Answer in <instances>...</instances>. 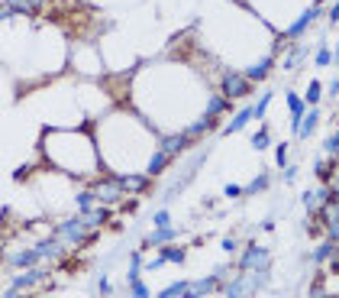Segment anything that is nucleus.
Here are the masks:
<instances>
[{"label":"nucleus","instance_id":"nucleus-1","mask_svg":"<svg viewBox=\"0 0 339 298\" xmlns=\"http://www.w3.org/2000/svg\"><path fill=\"white\" fill-rule=\"evenodd\" d=\"M249 91V78L246 75H239V71H230V75H223V94L230 97H242Z\"/></svg>","mask_w":339,"mask_h":298},{"label":"nucleus","instance_id":"nucleus-2","mask_svg":"<svg viewBox=\"0 0 339 298\" xmlns=\"http://www.w3.org/2000/svg\"><path fill=\"white\" fill-rule=\"evenodd\" d=\"M333 201V191L330 188H323V191H307L304 195V204H310V211H316V214H323V208Z\"/></svg>","mask_w":339,"mask_h":298},{"label":"nucleus","instance_id":"nucleus-3","mask_svg":"<svg viewBox=\"0 0 339 298\" xmlns=\"http://www.w3.org/2000/svg\"><path fill=\"white\" fill-rule=\"evenodd\" d=\"M265 263H268V253H265V250H259V246H249L246 259H239V266H242V269H252V266H265Z\"/></svg>","mask_w":339,"mask_h":298},{"label":"nucleus","instance_id":"nucleus-4","mask_svg":"<svg viewBox=\"0 0 339 298\" xmlns=\"http://www.w3.org/2000/svg\"><path fill=\"white\" fill-rule=\"evenodd\" d=\"M230 107H233V104H230V97H226V94H216V97H210V104H207V114H204V117L216 120L220 114H223V110H230Z\"/></svg>","mask_w":339,"mask_h":298},{"label":"nucleus","instance_id":"nucleus-5","mask_svg":"<svg viewBox=\"0 0 339 298\" xmlns=\"http://www.w3.org/2000/svg\"><path fill=\"white\" fill-rule=\"evenodd\" d=\"M187 140H191V136H184V133L165 136V140H162V149H165V152H168V156H175V152H181V149L187 146Z\"/></svg>","mask_w":339,"mask_h":298},{"label":"nucleus","instance_id":"nucleus-6","mask_svg":"<svg viewBox=\"0 0 339 298\" xmlns=\"http://www.w3.org/2000/svg\"><path fill=\"white\" fill-rule=\"evenodd\" d=\"M120 185H123V191H146L149 175H126V179H120Z\"/></svg>","mask_w":339,"mask_h":298},{"label":"nucleus","instance_id":"nucleus-7","mask_svg":"<svg viewBox=\"0 0 339 298\" xmlns=\"http://www.w3.org/2000/svg\"><path fill=\"white\" fill-rule=\"evenodd\" d=\"M120 191H123V185H120V179L113 181V185H97V188H94V195L97 198H104V201H116V198H120Z\"/></svg>","mask_w":339,"mask_h":298},{"label":"nucleus","instance_id":"nucleus-8","mask_svg":"<svg viewBox=\"0 0 339 298\" xmlns=\"http://www.w3.org/2000/svg\"><path fill=\"white\" fill-rule=\"evenodd\" d=\"M313 13H316V7L304 10V13H301V20H297V23H294L291 30H287V36H291V39H294V36H301V32L307 30V23H310V20H313Z\"/></svg>","mask_w":339,"mask_h":298},{"label":"nucleus","instance_id":"nucleus-9","mask_svg":"<svg viewBox=\"0 0 339 298\" xmlns=\"http://www.w3.org/2000/svg\"><path fill=\"white\" fill-rule=\"evenodd\" d=\"M7 7L13 10V13H36L39 0H7Z\"/></svg>","mask_w":339,"mask_h":298},{"label":"nucleus","instance_id":"nucleus-10","mask_svg":"<svg viewBox=\"0 0 339 298\" xmlns=\"http://www.w3.org/2000/svg\"><path fill=\"white\" fill-rule=\"evenodd\" d=\"M158 263H184V250L181 246H165L158 253Z\"/></svg>","mask_w":339,"mask_h":298},{"label":"nucleus","instance_id":"nucleus-11","mask_svg":"<svg viewBox=\"0 0 339 298\" xmlns=\"http://www.w3.org/2000/svg\"><path fill=\"white\" fill-rule=\"evenodd\" d=\"M168 240H175V230H171V227H158V230H155V234L146 240V243H149V246H158V243H168Z\"/></svg>","mask_w":339,"mask_h":298},{"label":"nucleus","instance_id":"nucleus-12","mask_svg":"<svg viewBox=\"0 0 339 298\" xmlns=\"http://www.w3.org/2000/svg\"><path fill=\"white\" fill-rule=\"evenodd\" d=\"M287 104H291V114H294V126H301V120H304V104H307V101H301L297 94H287Z\"/></svg>","mask_w":339,"mask_h":298},{"label":"nucleus","instance_id":"nucleus-13","mask_svg":"<svg viewBox=\"0 0 339 298\" xmlns=\"http://www.w3.org/2000/svg\"><path fill=\"white\" fill-rule=\"evenodd\" d=\"M165 165H168V152H165V149H158V152L152 156V162H149V175H158Z\"/></svg>","mask_w":339,"mask_h":298},{"label":"nucleus","instance_id":"nucleus-14","mask_svg":"<svg viewBox=\"0 0 339 298\" xmlns=\"http://www.w3.org/2000/svg\"><path fill=\"white\" fill-rule=\"evenodd\" d=\"M36 282H39V272H26V275H20V279H16V285L7 292V295H16L20 289H29V285H36Z\"/></svg>","mask_w":339,"mask_h":298},{"label":"nucleus","instance_id":"nucleus-15","mask_svg":"<svg viewBox=\"0 0 339 298\" xmlns=\"http://www.w3.org/2000/svg\"><path fill=\"white\" fill-rule=\"evenodd\" d=\"M249 120H252V110H239L236 117H233V123L226 126V133H236V130H242V126H246Z\"/></svg>","mask_w":339,"mask_h":298},{"label":"nucleus","instance_id":"nucleus-16","mask_svg":"<svg viewBox=\"0 0 339 298\" xmlns=\"http://www.w3.org/2000/svg\"><path fill=\"white\" fill-rule=\"evenodd\" d=\"M210 292H216V279H213V275L194 285V289H191V295H210Z\"/></svg>","mask_w":339,"mask_h":298},{"label":"nucleus","instance_id":"nucleus-17","mask_svg":"<svg viewBox=\"0 0 339 298\" xmlns=\"http://www.w3.org/2000/svg\"><path fill=\"white\" fill-rule=\"evenodd\" d=\"M39 256V250H29V253H16L13 256V266H32Z\"/></svg>","mask_w":339,"mask_h":298},{"label":"nucleus","instance_id":"nucleus-18","mask_svg":"<svg viewBox=\"0 0 339 298\" xmlns=\"http://www.w3.org/2000/svg\"><path fill=\"white\" fill-rule=\"evenodd\" d=\"M268 65H271V59H265L262 65H255L252 71H246V78H249V81H262V78H265V71H268Z\"/></svg>","mask_w":339,"mask_h":298},{"label":"nucleus","instance_id":"nucleus-19","mask_svg":"<svg viewBox=\"0 0 339 298\" xmlns=\"http://www.w3.org/2000/svg\"><path fill=\"white\" fill-rule=\"evenodd\" d=\"M104 217H107V208H101V211H84V224L87 227H97V224H104Z\"/></svg>","mask_w":339,"mask_h":298},{"label":"nucleus","instance_id":"nucleus-20","mask_svg":"<svg viewBox=\"0 0 339 298\" xmlns=\"http://www.w3.org/2000/svg\"><path fill=\"white\" fill-rule=\"evenodd\" d=\"M313 126H316V110H313V114H304V120H301V136H310V133H313Z\"/></svg>","mask_w":339,"mask_h":298},{"label":"nucleus","instance_id":"nucleus-21","mask_svg":"<svg viewBox=\"0 0 339 298\" xmlns=\"http://www.w3.org/2000/svg\"><path fill=\"white\" fill-rule=\"evenodd\" d=\"M207 130H213V120L204 117V120H197V123L191 126V133H187V136H201V133H207Z\"/></svg>","mask_w":339,"mask_h":298},{"label":"nucleus","instance_id":"nucleus-22","mask_svg":"<svg viewBox=\"0 0 339 298\" xmlns=\"http://www.w3.org/2000/svg\"><path fill=\"white\" fill-rule=\"evenodd\" d=\"M175 295H191V289H187L184 282H175L171 289H165V292H162V298H175Z\"/></svg>","mask_w":339,"mask_h":298},{"label":"nucleus","instance_id":"nucleus-23","mask_svg":"<svg viewBox=\"0 0 339 298\" xmlns=\"http://www.w3.org/2000/svg\"><path fill=\"white\" fill-rule=\"evenodd\" d=\"M320 91H323V88H320V81H310L307 97H304V101H307V104H316V101H320Z\"/></svg>","mask_w":339,"mask_h":298},{"label":"nucleus","instance_id":"nucleus-24","mask_svg":"<svg viewBox=\"0 0 339 298\" xmlns=\"http://www.w3.org/2000/svg\"><path fill=\"white\" fill-rule=\"evenodd\" d=\"M268 104H271V94H262V101H259V104L252 107V117H262L265 110H268Z\"/></svg>","mask_w":339,"mask_h":298},{"label":"nucleus","instance_id":"nucleus-25","mask_svg":"<svg viewBox=\"0 0 339 298\" xmlns=\"http://www.w3.org/2000/svg\"><path fill=\"white\" fill-rule=\"evenodd\" d=\"M91 201H94V195H91V191H81V195H78V208H81V214H84V211H91Z\"/></svg>","mask_w":339,"mask_h":298},{"label":"nucleus","instance_id":"nucleus-26","mask_svg":"<svg viewBox=\"0 0 339 298\" xmlns=\"http://www.w3.org/2000/svg\"><path fill=\"white\" fill-rule=\"evenodd\" d=\"M252 143H255L259 149H265V146H268V133H265V130H259V133L252 136Z\"/></svg>","mask_w":339,"mask_h":298},{"label":"nucleus","instance_id":"nucleus-27","mask_svg":"<svg viewBox=\"0 0 339 298\" xmlns=\"http://www.w3.org/2000/svg\"><path fill=\"white\" fill-rule=\"evenodd\" d=\"M132 295H139V298H149V289L142 282H139V279H132Z\"/></svg>","mask_w":339,"mask_h":298},{"label":"nucleus","instance_id":"nucleus-28","mask_svg":"<svg viewBox=\"0 0 339 298\" xmlns=\"http://www.w3.org/2000/svg\"><path fill=\"white\" fill-rule=\"evenodd\" d=\"M139 269H142V263H139V256H132V263H130V282H132V279H139Z\"/></svg>","mask_w":339,"mask_h":298},{"label":"nucleus","instance_id":"nucleus-29","mask_svg":"<svg viewBox=\"0 0 339 298\" xmlns=\"http://www.w3.org/2000/svg\"><path fill=\"white\" fill-rule=\"evenodd\" d=\"M326 234L333 237V243H339V220H333V224H326Z\"/></svg>","mask_w":339,"mask_h":298},{"label":"nucleus","instance_id":"nucleus-30","mask_svg":"<svg viewBox=\"0 0 339 298\" xmlns=\"http://www.w3.org/2000/svg\"><path fill=\"white\" fill-rule=\"evenodd\" d=\"M330 253H336V246H333V243H323L320 250H316V259H326Z\"/></svg>","mask_w":339,"mask_h":298},{"label":"nucleus","instance_id":"nucleus-31","mask_svg":"<svg viewBox=\"0 0 339 298\" xmlns=\"http://www.w3.org/2000/svg\"><path fill=\"white\" fill-rule=\"evenodd\" d=\"M326 152H339V133H333L330 140H326Z\"/></svg>","mask_w":339,"mask_h":298},{"label":"nucleus","instance_id":"nucleus-32","mask_svg":"<svg viewBox=\"0 0 339 298\" xmlns=\"http://www.w3.org/2000/svg\"><path fill=\"white\" fill-rule=\"evenodd\" d=\"M265 185H268V175H259V179L249 185V191H259V188H265Z\"/></svg>","mask_w":339,"mask_h":298},{"label":"nucleus","instance_id":"nucleus-33","mask_svg":"<svg viewBox=\"0 0 339 298\" xmlns=\"http://www.w3.org/2000/svg\"><path fill=\"white\" fill-rule=\"evenodd\" d=\"M155 227H168V211H158V214H155Z\"/></svg>","mask_w":339,"mask_h":298},{"label":"nucleus","instance_id":"nucleus-34","mask_svg":"<svg viewBox=\"0 0 339 298\" xmlns=\"http://www.w3.org/2000/svg\"><path fill=\"white\" fill-rule=\"evenodd\" d=\"M278 165H287V146H278Z\"/></svg>","mask_w":339,"mask_h":298},{"label":"nucleus","instance_id":"nucleus-35","mask_svg":"<svg viewBox=\"0 0 339 298\" xmlns=\"http://www.w3.org/2000/svg\"><path fill=\"white\" fill-rule=\"evenodd\" d=\"M330 62H333L330 52H320V55H316V65H330Z\"/></svg>","mask_w":339,"mask_h":298},{"label":"nucleus","instance_id":"nucleus-36","mask_svg":"<svg viewBox=\"0 0 339 298\" xmlns=\"http://www.w3.org/2000/svg\"><path fill=\"white\" fill-rule=\"evenodd\" d=\"M226 195L236 198V195H242V188H239V185H226Z\"/></svg>","mask_w":339,"mask_h":298},{"label":"nucleus","instance_id":"nucleus-37","mask_svg":"<svg viewBox=\"0 0 339 298\" xmlns=\"http://www.w3.org/2000/svg\"><path fill=\"white\" fill-rule=\"evenodd\" d=\"M330 191H333V198H339V172H336V179H333V185H330Z\"/></svg>","mask_w":339,"mask_h":298},{"label":"nucleus","instance_id":"nucleus-38","mask_svg":"<svg viewBox=\"0 0 339 298\" xmlns=\"http://www.w3.org/2000/svg\"><path fill=\"white\" fill-rule=\"evenodd\" d=\"M330 20H333V23H336V20H339V3H336V7L330 10Z\"/></svg>","mask_w":339,"mask_h":298},{"label":"nucleus","instance_id":"nucleus-39","mask_svg":"<svg viewBox=\"0 0 339 298\" xmlns=\"http://www.w3.org/2000/svg\"><path fill=\"white\" fill-rule=\"evenodd\" d=\"M333 272H339V250H336V259H333Z\"/></svg>","mask_w":339,"mask_h":298},{"label":"nucleus","instance_id":"nucleus-40","mask_svg":"<svg viewBox=\"0 0 339 298\" xmlns=\"http://www.w3.org/2000/svg\"><path fill=\"white\" fill-rule=\"evenodd\" d=\"M333 59H336V62H339V49H336V55H333Z\"/></svg>","mask_w":339,"mask_h":298},{"label":"nucleus","instance_id":"nucleus-41","mask_svg":"<svg viewBox=\"0 0 339 298\" xmlns=\"http://www.w3.org/2000/svg\"><path fill=\"white\" fill-rule=\"evenodd\" d=\"M313 7H320V0H313Z\"/></svg>","mask_w":339,"mask_h":298}]
</instances>
